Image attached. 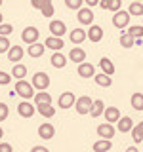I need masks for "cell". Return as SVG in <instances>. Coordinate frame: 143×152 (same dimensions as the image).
Instances as JSON below:
<instances>
[{
    "label": "cell",
    "instance_id": "obj_38",
    "mask_svg": "<svg viewBox=\"0 0 143 152\" xmlns=\"http://www.w3.org/2000/svg\"><path fill=\"white\" fill-rule=\"evenodd\" d=\"M48 4H52V0H31V6L35 10H40V12L48 6Z\"/></svg>",
    "mask_w": 143,
    "mask_h": 152
},
{
    "label": "cell",
    "instance_id": "obj_17",
    "mask_svg": "<svg viewBox=\"0 0 143 152\" xmlns=\"http://www.w3.org/2000/svg\"><path fill=\"white\" fill-rule=\"evenodd\" d=\"M69 59L73 61V63L82 65V63H86V51L82 50V48H71V51H69Z\"/></svg>",
    "mask_w": 143,
    "mask_h": 152
},
{
    "label": "cell",
    "instance_id": "obj_26",
    "mask_svg": "<svg viewBox=\"0 0 143 152\" xmlns=\"http://www.w3.org/2000/svg\"><path fill=\"white\" fill-rule=\"evenodd\" d=\"M118 42H120V48H124V50H130V48L136 46V38L132 34H128V32H122L120 38H118Z\"/></svg>",
    "mask_w": 143,
    "mask_h": 152
},
{
    "label": "cell",
    "instance_id": "obj_19",
    "mask_svg": "<svg viewBox=\"0 0 143 152\" xmlns=\"http://www.w3.org/2000/svg\"><path fill=\"white\" fill-rule=\"evenodd\" d=\"M120 6H122V0H101L99 2V8L101 10H111V12H120Z\"/></svg>",
    "mask_w": 143,
    "mask_h": 152
},
{
    "label": "cell",
    "instance_id": "obj_24",
    "mask_svg": "<svg viewBox=\"0 0 143 152\" xmlns=\"http://www.w3.org/2000/svg\"><path fill=\"white\" fill-rule=\"evenodd\" d=\"M44 51H46V46H44V44H40V42H36V44L29 46L27 53L31 55V57H35V59H38V57H42V55H44Z\"/></svg>",
    "mask_w": 143,
    "mask_h": 152
},
{
    "label": "cell",
    "instance_id": "obj_37",
    "mask_svg": "<svg viewBox=\"0 0 143 152\" xmlns=\"http://www.w3.org/2000/svg\"><path fill=\"white\" fill-rule=\"evenodd\" d=\"M12 32H13L12 23H2V25H0V36H10Z\"/></svg>",
    "mask_w": 143,
    "mask_h": 152
},
{
    "label": "cell",
    "instance_id": "obj_3",
    "mask_svg": "<svg viewBox=\"0 0 143 152\" xmlns=\"http://www.w3.org/2000/svg\"><path fill=\"white\" fill-rule=\"evenodd\" d=\"M132 15L128 13V10H120V12H116L113 15V27L118 28V31H122V28L128 27V23H130Z\"/></svg>",
    "mask_w": 143,
    "mask_h": 152
},
{
    "label": "cell",
    "instance_id": "obj_44",
    "mask_svg": "<svg viewBox=\"0 0 143 152\" xmlns=\"http://www.w3.org/2000/svg\"><path fill=\"white\" fill-rule=\"evenodd\" d=\"M31 152H50L46 148V146H42V145H36V146H32L31 148Z\"/></svg>",
    "mask_w": 143,
    "mask_h": 152
},
{
    "label": "cell",
    "instance_id": "obj_29",
    "mask_svg": "<svg viewBox=\"0 0 143 152\" xmlns=\"http://www.w3.org/2000/svg\"><path fill=\"white\" fill-rule=\"evenodd\" d=\"M12 76H13V78H17V80H25V76H27V66L23 65V63L13 65V69H12Z\"/></svg>",
    "mask_w": 143,
    "mask_h": 152
},
{
    "label": "cell",
    "instance_id": "obj_12",
    "mask_svg": "<svg viewBox=\"0 0 143 152\" xmlns=\"http://www.w3.org/2000/svg\"><path fill=\"white\" fill-rule=\"evenodd\" d=\"M105 122L107 124H118V120L122 118V114H120V108H116V107H107L105 108Z\"/></svg>",
    "mask_w": 143,
    "mask_h": 152
},
{
    "label": "cell",
    "instance_id": "obj_23",
    "mask_svg": "<svg viewBox=\"0 0 143 152\" xmlns=\"http://www.w3.org/2000/svg\"><path fill=\"white\" fill-rule=\"evenodd\" d=\"M111 146H113V141H109V139H97L94 142V152H109L111 150Z\"/></svg>",
    "mask_w": 143,
    "mask_h": 152
},
{
    "label": "cell",
    "instance_id": "obj_36",
    "mask_svg": "<svg viewBox=\"0 0 143 152\" xmlns=\"http://www.w3.org/2000/svg\"><path fill=\"white\" fill-rule=\"evenodd\" d=\"M10 48H12V44H10L8 36H0V53H8Z\"/></svg>",
    "mask_w": 143,
    "mask_h": 152
},
{
    "label": "cell",
    "instance_id": "obj_16",
    "mask_svg": "<svg viewBox=\"0 0 143 152\" xmlns=\"http://www.w3.org/2000/svg\"><path fill=\"white\" fill-rule=\"evenodd\" d=\"M76 72H78L80 78H94L95 76V66L92 63H82V65H78Z\"/></svg>",
    "mask_w": 143,
    "mask_h": 152
},
{
    "label": "cell",
    "instance_id": "obj_43",
    "mask_svg": "<svg viewBox=\"0 0 143 152\" xmlns=\"http://www.w3.org/2000/svg\"><path fill=\"white\" fill-rule=\"evenodd\" d=\"M99 2H101V0H84L86 8H94V6H99Z\"/></svg>",
    "mask_w": 143,
    "mask_h": 152
},
{
    "label": "cell",
    "instance_id": "obj_28",
    "mask_svg": "<svg viewBox=\"0 0 143 152\" xmlns=\"http://www.w3.org/2000/svg\"><path fill=\"white\" fill-rule=\"evenodd\" d=\"M94 80H95V84H97L99 88H111V86H113V78H111V76H107V74H103V72L95 74Z\"/></svg>",
    "mask_w": 143,
    "mask_h": 152
},
{
    "label": "cell",
    "instance_id": "obj_27",
    "mask_svg": "<svg viewBox=\"0 0 143 152\" xmlns=\"http://www.w3.org/2000/svg\"><path fill=\"white\" fill-rule=\"evenodd\" d=\"M36 110L40 116H44V118H54L55 116V108H54V104H38L36 107Z\"/></svg>",
    "mask_w": 143,
    "mask_h": 152
},
{
    "label": "cell",
    "instance_id": "obj_9",
    "mask_svg": "<svg viewBox=\"0 0 143 152\" xmlns=\"http://www.w3.org/2000/svg\"><path fill=\"white\" fill-rule=\"evenodd\" d=\"M48 28H50L52 36H57V38H63L65 32H67L65 23L59 21V19H52V21H50V27H48Z\"/></svg>",
    "mask_w": 143,
    "mask_h": 152
},
{
    "label": "cell",
    "instance_id": "obj_34",
    "mask_svg": "<svg viewBox=\"0 0 143 152\" xmlns=\"http://www.w3.org/2000/svg\"><path fill=\"white\" fill-rule=\"evenodd\" d=\"M128 34H132L133 38H143V25H132L128 27Z\"/></svg>",
    "mask_w": 143,
    "mask_h": 152
},
{
    "label": "cell",
    "instance_id": "obj_41",
    "mask_svg": "<svg viewBox=\"0 0 143 152\" xmlns=\"http://www.w3.org/2000/svg\"><path fill=\"white\" fill-rule=\"evenodd\" d=\"M54 13H55V8H54V4H48V6H46L44 10H42V15H44V17H52Z\"/></svg>",
    "mask_w": 143,
    "mask_h": 152
},
{
    "label": "cell",
    "instance_id": "obj_45",
    "mask_svg": "<svg viewBox=\"0 0 143 152\" xmlns=\"http://www.w3.org/2000/svg\"><path fill=\"white\" fill-rule=\"evenodd\" d=\"M124 152H139V150H137V146H128Z\"/></svg>",
    "mask_w": 143,
    "mask_h": 152
},
{
    "label": "cell",
    "instance_id": "obj_20",
    "mask_svg": "<svg viewBox=\"0 0 143 152\" xmlns=\"http://www.w3.org/2000/svg\"><path fill=\"white\" fill-rule=\"evenodd\" d=\"M133 127H136V124H133V120L130 116H122L120 120H118V131L120 133H128V131H132Z\"/></svg>",
    "mask_w": 143,
    "mask_h": 152
},
{
    "label": "cell",
    "instance_id": "obj_5",
    "mask_svg": "<svg viewBox=\"0 0 143 152\" xmlns=\"http://www.w3.org/2000/svg\"><path fill=\"white\" fill-rule=\"evenodd\" d=\"M38 36H40V31H38L36 27H25V28H23V32H21V40L25 42V44H29V46L36 44Z\"/></svg>",
    "mask_w": 143,
    "mask_h": 152
},
{
    "label": "cell",
    "instance_id": "obj_7",
    "mask_svg": "<svg viewBox=\"0 0 143 152\" xmlns=\"http://www.w3.org/2000/svg\"><path fill=\"white\" fill-rule=\"evenodd\" d=\"M76 19H78L80 25H90L92 27L94 25V12H92V8L78 10V12H76Z\"/></svg>",
    "mask_w": 143,
    "mask_h": 152
},
{
    "label": "cell",
    "instance_id": "obj_21",
    "mask_svg": "<svg viewBox=\"0 0 143 152\" xmlns=\"http://www.w3.org/2000/svg\"><path fill=\"white\" fill-rule=\"evenodd\" d=\"M99 66H101V72L103 74H107V76H113L114 74V65H113V61L109 59V57H101L99 59Z\"/></svg>",
    "mask_w": 143,
    "mask_h": 152
},
{
    "label": "cell",
    "instance_id": "obj_10",
    "mask_svg": "<svg viewBox=\"0 0 143 152\" xmlns=\"http://www.w3.org/2000/svg\"><path fill=\"white\" fill-rule=\"evenodd\" d=\"M114 133H116V129L113 127V124L105 122V124H99V126H97V135L101 137V139H109V141H111V139H114Z\"/></svg>",
    "mask_w": 143,
    "mask_h": 152
},
{
    "label": "cell",
    "instance_id": "obj_2",
    "mask_svg": "<svg viewBox=\"0 0 143 152\" xmlns=\"http://www.w3.org/2000/svg\"><path fill=\"white\" fill-rule=\"evenodd\" d=\"M92 107H94V99L88 97V95H82V97H78V99H76V104H74L76 112H78L80 116H84V114H90V112H92Z\"/></svg>",
    "mask_w": 143,
    "mask_h": 152
},
{
    "label": "cell",
    "instance_id": "obj_31",
    "mask_svg": "<svg viewBox=\"0 0 143 152\" xmlns=\"http://www.w3.org/2000/svg\"><path fill=\"white\" fill-rule=\"evenodd\" d=\"M132 139L136 145H139V142H143V122L136 124V127L132 129Z\"/></svg>",
    "mask_w": 143,
    "mask_h": 152
},
{
    "label": "cell",
    "instance_id": "obj_15",
    "mask_svg": "<svg viewBox=\"0 0 143 152\" xmlns=\"http://www.w3.org/2000/svg\"><path fill=\"white\" fill-rule=\"evenodd\" d=\"M69 40L73 42L74 46L82 44L84 40H88V31H84V28H73L71 34H69Z\"/></svg>",
    "mask_w": 143,
    "mask_h": 152
},
{
    "label": "cell",
    "instance_id": "obj_8",
    "mask_svg": "<svg viewBox=\"0 0 143 152\" xmlns=\"http://www.w3.org/2000/svg\"><path fill=\"white\" fill-rule=\"evenodd\" d=\"M35 110H36V107L29 101H21L17 104V114L21 118H32L35 116Z\"/></svg>",
    "mask_w": 143,
    "mask_h": 152
},
{
    "label": "cell",
    "instance_id": "obj_18",
    "mask_svg": "<svg viewBox=\"0 0 143 152\" xmlns=\"http://www.w3.org/2000/svg\"><path fill=\"white\" fill-rule=\"evenodd\" d=\"M88 40L94 42V44H97V42L103 40V28L99 25H92L88 28Z\"/></svg>",
    "mask_w": 143,
    "mask_h": 152
},
{
    "label": "cell",
    "instance_id": "obj_46",
    "mask_svg": "<svg viewBox=\"0 0 143 152\" xmlns=\"http://www.w3.org/2000/svg\"><path fill=\"white\" fill-rule=\"evenodd\" d=\"M2 23H4V15H2V13H0V25H2Z\"/></svg>",
    "mask_w": 143,
    "mask_h": 152
},
{
    "label": "cell",
    "instance_id": "obj_33",
    "mask_svg": "<svg viewBox=\"0 0 143 152\" xmlns=\"http://www.w3.org/2000/svg\"><path fill=\"white\" fill-rule=\"evenodd\" d=\"M130 103L133 110H143V93H132Z\"/></svg>",
    "mask_w": 143,
    "mask_h": 152
},
{
    "label": "cell",
    "instance_id": "obj_42",
    "mask_svg": "<svg viewBox=\"0 0 143 152\" xmlns=\"http://www.w3.org/2000/svg\"><path fill=\"white\" fill-rule=\"evenodd\" d=\"M0 152H13V146L10 142H0Z\"/></svg>",
    "mask_w": 143,
    "mask_h": 152
},
{
    "label": "cell",
    "instance_id": "obj_30",
    "mask_svg": "<svg viewBox=\"0 0 143 152\" xmlns=\"http://www.w3.org/2000/svg\"><path fill=\"white\" fill-rule=\"evenodd\" d=\"M128 13L132 17H143V2H132L128 6Z\"/></svg>",
    "mask_w": 143,
    "mask_h": 152
},
{
    "label": "cell",
    "instance_id": "obj_13",
    "mask_svg": "<svg viewBox=\"0 0 143 152\" xmlns=\"http://www.w3.org/2000/svg\"><path fill=\"white\" fill-rule=\"evenodd\" d=\"M44 46H46V50H52L55 53V51H59L61 48L65 46V42H63V38H57V36H48L46 40H44Z\"/></svg>",
    "mask_w": 143,
    "mask_h": 152
},
{
    "label": "cell",
    "instance_id": "obj_40",
    "mask_svg": "<svg viewBox=\"0 0 143 152\" xmlns=\"http://www.w3.org/2000/svg\"><path fill=\"white\" fill-rule=\"evenodd\" d=\"M12 78H13L12 74H8V72H4V70H0V86H8L10 82H12Z\"/></svg>",
    "mask_w": 143,
    "mask_h": 152
},
{
    "label": "cell",
    "instance_id": "obj_35",
    "mask_svg": "<svg viewBox=\"0 0 143 152\" xmlns=\"http://www.w3.org/2000/svg\"><path fill=\"white\" fill-rule=\"evenodd\" d=\"M82 2L84 0H65V6L69 8V10H82Z\"/></svg>",
    "mask_w": 143,
    "mask_h": 152
},
{
    "label": "cell",
    "instance_id": "obj_25",
    "mask_svg": "<svg viewBox=\"0 0 143 152\" xmlns=\"http://www.w3.org/2000/svg\"><path fill=\"white\" fill-rule=\"evenodd\" d=\"M105 103L101 101V99H95L94 101V107H92V112H90V116L92 118H99V116H103L105 114Z\"/></svg>",
    "mask_w": 143,
    "mask_h": 152
},
{
    "label": "cell",
    "instance_id": "obj_22",
    "mask_svg": "<svg viewBox=\"0 0 143 152\" xmlns=\"http://www.w3.org/2000/svg\"><path fill=\"white\" fill-rule=\"evenodd\" d=\"M50 63H52V66H54V69H63V66L67 65V57L61 53V51H55V53H52Z\"/></svg>",
    "mask_w": 143,
    "mask_h": 152
},
{
    "label": "cell",
    "instance_id": "obj_1",
    "mask_svg": "<svg viewBox=\"0 0 143 152\" xmlns=\"http://www.w3.org/2000/svg\"><path fill=\"white\" fill-rule=\"evenodd\" d=\"M15 95H19V97L23 99V101H29V99H35V88H32L31 82H27V80H17L15 82Z\"/></svg>",
    "mask_w": 143,
    "mask_h": 152
},
{
    "label": "cell",
    "instance_id": "obj_4",
    "mask_svg": "<svg viewBox=\"0 0 143 152\" xmlns=\"http://www.w3.org/2000/svg\"><path fill=\"white\" fill-rule=\"evenodd\" d=\"M50 82H52L50 76L40 70V72H35V76H32V82H31V84H32V88H35V89H38V91H46L48 86H50Z\"/></svg>",
    "mask_w": 143,
    "mask_h": 152
},
{
    "label": "cell",
    "instance_id": "obj_6",
    "mask_svg": "<svg viewBox=\"0 0 143 152\" xmlns=\"http://www.w3.org/2000/svg\"><path fill=\"white\" fill-rule=\"evenodd\" d=\"M76 95L74 93H71V91H63L59 95V99H57V104H59V108H73L74 104H76Z\"/></svg>",
    "mask_w": 143,
    "mask_h": 152
},
{
    "label": "cell",
    "instance_id": "obj_49",
    "mask_svg": "<svg viewBox=\"0 0 143 152\" xmlns=\"http://www.w3.org/2000/svg\"><path fill=\"white\" fill-rule=\"evenodd\" d=\"M0 6H2V0H0Z\"/></svg>",
    "mask_w": 143,
    "mask_h": 152
},
{
    "label": "cell",
    "instance_id": "obj_48",
    "mask_svg": "<svg viewBox=\"0 0 143 152\" xmlns=\"http://www.w3.org/2000/svg\"><path fill=\"white\" fill-rule=\"evenodd\" d=\"M132 2H143V0H132Z\"/></svg>",
    "mask_w": 143,
    "mask_h": 152
},
{
    "label": "cell",
    "instance_id": "obj_47",
    "mask_svg": "<svg viewBox=\"0 0 143 152\" xmlns=\"http://www.w3.org/2000/svg\"><path fill=\"white\" fill-rule=\"evenodd\" d=\"M2 137H4V129H2V127H0V139H2Z\"/></svg>",
    "mask_w": 143,
    "mask_h": 152
},
{
    "label": "cell",
    "instance_id": "obj_14",
    "mask_svg": "<svg viewBox=\"0 0 143 152\" xmlns=\"http://www.w3.org/2000/svg\"><path fill=\"white\" fill-rule=\"evenodd\" d=\"M23 55H25V51H23L21 46H12V48H10V51H8V61H10V63H13V65H17V63H21Z\"/></svg>",
    "mask_w": 143,
    "mask_h": 152
},
{
    "label": "cell",
    "instance_id": "obj_32",
    "mask_svg": "<svg viewBox=\"0 0 143 152\" xmlns=\"http://www.w3.org/2000/svg\"><path fill=\"white\" fill-rule=\"evenodd\" d=\"M52 103V95L46 93V91H38L35 95V104L38 107V104H50Z\"/></svg>",
    "mask_w": 143,
    "mask_h": 152
},
{
    "label": "cell",
    "instance_id": "obj_39",
    "mask_svg": "<svg viewBox=\"0 0 143 152\" xmlns=\"http://www.w3.org/2000/svg\"><path fill=\"white\" fill-rule=\"evenodd\" d=\"M10 116V108L6 103H0V122H4L6 118Z\"/></svg>",
    "mask_w": 143,
    "mask_h": 152
},
{
    "label": "cell",
    "instance_id": "obj_11",
    "mask_svg": "<svg viewBox=\"0 0 143 152\" xmlns=\"http://www.w3.org/2000/svg\"><path fill=\"white\" fill-rule=\"evenodd\" d=\"M55 135V127L52 126V124H40L38 126V137L44 141H52Z\"/></svg>",
    "mask_w": 143,
    "mask_h": 152
}]
</instances>
